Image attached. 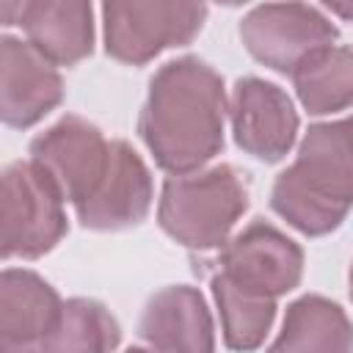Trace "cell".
I'll list each match as a JSON object with an SVG mask.
<instances>
[{"label": "cell", "mask_w": 353, "mask_h": 353, "mask_svg": "<svg viewBox=\"0 0 353 353\" xmlns=\"http://www.w3.org/2000/svg\"><path fill=\"white\" fill-rule=\"evenodd\" d=\"M223 113L218 72L199 58H179L152 77L138 130L160 168L190 174L223 146Z\"/></svg>", "instance_id": "cell-1"}, {"label": "cell", "mask_w": 353, "mask_h": 353, "mask_svg": "<svg viewBox=\"0 0 353 353\" xmlns=\"http://www.w3.org/2000/svg\"><path fill=\"white\" fill-rule=\"evenodd\" d=\"M273 210L306 234L336 229L353 207V116L314 124L273 185Z\"/></svg>", "instance_id": "cell-2"}, {"label": "cell", "mask_w": 353, "mask_h": 353, "mask_svg": "<svg viewBox=\"0 0 353 353\" xmlns=\"http://www.w3.org/2000/svg\"><path fill=\"white\" fill-rule=\"evenodd\" d=\"M248 207V190L232 165L174 174L160 196V226L188 248L226 245Z\"/></svg>", "instance_id": "cell-3"}, {"label": "cell", "mask_w": 353, "mask_h": 353, "mask_svg": "<svg viewBox=\"0 0 353 353\" xmlns=\"http://www.w3.org/2000/svg\"><path fill=\"white\" fill-rule=\"evenodd\" d=\"M0 229L3 256H41L66 234L63 196L33 160L3 174Z\"/></svg>", "instance_id": "cell-4"}, {"label": "cell", "mask_w": 353, "mask_h": 353, "mask_svg": "<svg viewBox=\"0 0 353 353\" xmlns=\"http://www.w3.org/2000/svg\"><path fill=\"white\" fill-rule=\"evenodd\" d=\"M105 17V47L124 63H146L160 50L188 44L207 8L199 3H108Z\"/></svg>", "instance_id": "cell-5"}, {"label": "cell", "mask_w": 353, "mask_h": 353, "mask_svg": "<svg viewBox=\"0 0 353 353\" xmlns=\"http://www.w3.org/2000/svg\"><path fill=\"white\" fill-rule=\"evenodd\" d=\"M240 36L256 61L276 72L295 74L312 55L331 47L336 28L312 6L268 3L240 22Z\"/></svg>", "instance_id": "cell-6"}, {"label": "cell", "mask_w": 353, "mask_h": 353, "mask_svg": "<svg viewBox=\"0 0 353 353\" xmlns=\"http://www.w3.org/2000/svg\"><path fill=\"white\" fill-rule=\"evenodd\" d=\"M30 154L61 196L77 207L102 182L110 160V143L94 124L66 116L33 141Z\"/></svg>", "instance_id": "cell-7"}, {"label": "cell", "mask_w": 353, "mask_h": 353, "mask_svg": "<svg viewBox=\"0 0 353 353\" xmlns=\"http://www.w3.org/2000/svg\"><path fill=\"white\" fill-rule=\"evenodd\" d=\"M303 270L301 248L265 221L248 223L221 251V273L234 284L279 298L290 292Z\"/></svg>", "instance_id": "cell-8"}, {"label": "cell", "mask_w": 353, "mask_h": 353, "mask_svg": "<svg viewBox=\"0 0 353 353\" xmlns=\"http://www.w3.org/2000/svg\"><path fill=\"white\" fill-rule=\"evenodd\" d=\"M232 127L237 143L259 157V160H279L290 152L298 116L290 97L259 77L237 80L232 94Z\"/></svg>", "instance_id": "cell-9"}, {"label": "cell", "mask_w": 353, "mask_h": 353, "mask_svg": "<svg viewBox=\"0 0 353 353\" xmlns=\"http://www.w3.org/2000/svg\"><path fill=\"white\" fill-rule=\"evenodd\" d=\"M152 179L143 160L124 141H110V160L97 190L77 204V218L88 229H124L149 212Z\"/></svg>", "instance_id": "cell-10"}, {"label": "cell", "mask_w": 353, "mask_h": 353, "mask_svg": "<svg viewBox=\"0 0 353 353\" xmlns=\"http://www.w3.org/2000/svg\"><path fill=\"white\" fill-rule=\"evenodd\" d=\"M0 91L3 121L30 127L61 102V77L52 63L30 44L6 36L0 44Z\"/></svg>", "instance_id": "cell-11"}, {"label": "cell", "mask_w": 353, "mask_h": 353, "mask_svg": "<svg viewBox=\"0 0 353 353\" xmlns=\"http://www.w3.org/2000/svg\"><path fill=\"white\" fill-rule=\"evenodd\" d=\"M61 301L30 270H6L0 281V353H41Z\"/></svg>", "instance_id": "cell-12"}, {"label": "cell", "mask_w": 353, "mask_h": 353, "mask_svg": "<svg viewBox=\"0 0 353 353\" xmlns=\"http://www.w3.org/2000/svg\"><path fill=\"white\" fill-rule=\"evenodd\" d=\"M141 334L157 353H212V317L199 290L165 287L143 309Z\"/></svg>", "instance_id": "cell-13"}, {"label": "cell", "mask_w": 353, "mask_h": 353, "mask_svg": "<svg viewBox=\"0 0 353 353\" xmlns=\"http://www.w3.org/2000/svg\"><path fill=\"white\" fill-rule=\"evenodd\" d=\"M30 47L39 50L50 63L72 66L91 52L94 25H91V6L74 0H39L22 3L17 19Z\"/></svg>", "instance_id": "cell-14"}, {"label": "cell", "mask_w": 353, "mask_h": 353, "mask_svg": "<svg viewBox=\"0 0 353 353\" xmlns=\"http://www.w3.org/2000/svg\"><path fill=\"white\" fill-rule=\"evenodd\" d=\"M270 353H353V325L328 298L303 295L287 309Z\"/></svg>", "instance_id": "cell-15"}, {"label": "cell", "mask_w": 353, "mask_h": 353, "mask_svg": "<svg viewBox=\"0 0 353 353\" xmlns=\"http://www.w3.org/2000/svg\"><path fill=\"white\" fill-rule=\"evenodd\" d=\"M119 325L110 312L88 298H72L61 306L44 336L41 353H113Z\"/></svg>", "instance_id": "cell-16"}, {"label": "cell", "mask_w": 353, "mask_h": 353, "mask_svg": "<svg viewBox=\"0 0 353 353\" xmlns=\"http://www.w3.org/2000/svg\"><path fill=\"white\" fill-rule=\"evenodd\" d=\"M298 97L309 113H334L353 105V50L325 47L292 74Z\"/></svg>", "instance_id": "cell-17"}, {"label": "cell", "mask_w": 353, "mask_h": 353, "mask_svg": "<svg viewBox=\"0 0 353 353\" xmlns=\"http://www.w3.org/2000/svg\"><path fill=\"white\" fill-rule=\"evenodd\" d=\"M212 292L221 309V323H223V339L232 350H254L276 314V298L251 292L223 273L212 279Z\"/></svg>", "instance_id": "cell-18"}, {"label": "cell", "mask_w": 353, "mask_h": 353, "mask_svg": "<svg viewBox=\"0 0 353 353\" xmlns=\"http://www.w3.org/2000/svg\"><path fill=\"white\" fill-rule=\"evenodd\" d=\"M334 14H342V17H353V6H339V3H331L328 6Z\"/></svg>", "instance_id": "cell-19"}, {"label": "cell", "mask_w": 353, "mask_h": 353, "mask_svg": "<svg viewBox=\"0 0 353 353\" xmlns=\"http://www.w3.org/2000/svg\"><path fill=\"white\" fill-rule=\"evenodd\" d=\"M127 353H149V350H141V347H132V350H127Z\"/></svg>", "instance_id": "cell-20"}, {"label": "cell", "mask_w": 353, "mask_h": 353, "mask_svg": "<svg viewBox=\"0 0 353 353\" xmlns=\"http://www.w3.org/2000/svg\"><path fill=\"white\" fill-rule=\"evenodd\" d=\"M350 298H353V268H350Z\"/></svg>", "instance_id": "cell-21"}]
</instances>
